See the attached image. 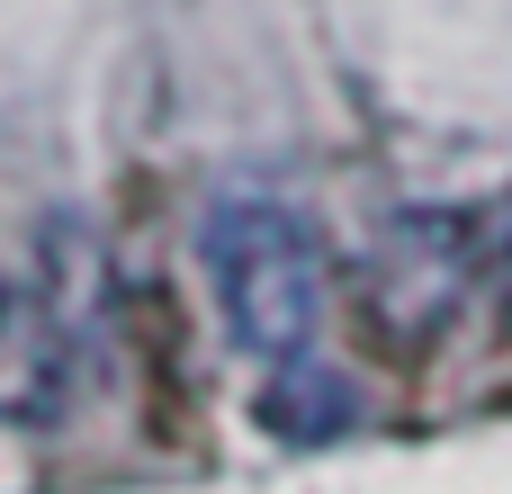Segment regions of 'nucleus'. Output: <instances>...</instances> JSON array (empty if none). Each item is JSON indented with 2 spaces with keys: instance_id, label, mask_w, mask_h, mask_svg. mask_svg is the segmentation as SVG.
<instances>
[{
  "instance_id": "f257e3e1",
  "label": "nucleus",
  "mask_w": 512,
  "mask_h": 494,
  "mask_svg": "<svg viewBox=\"0 0 512 494\" xmlns=\"http://www.w3.org/2000/svg\"><path fill=\"white\" fill-rule=\"evenodd\" d=\"M207 261H216V297H225L243 351H261V360H297L306 333H315V306H324L306 225L279 216V207L234 198V207L207 225Z\"/></svg>"
}]
</instances>
